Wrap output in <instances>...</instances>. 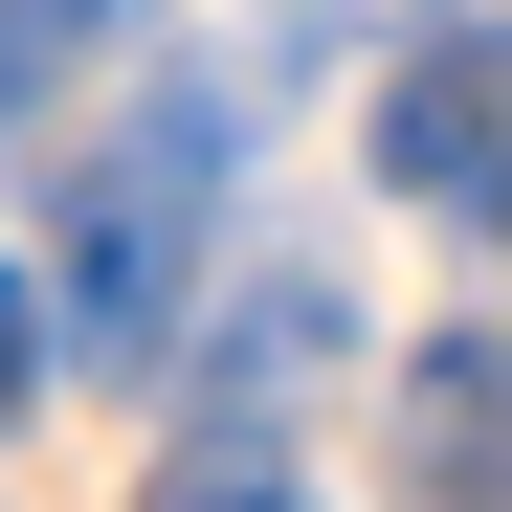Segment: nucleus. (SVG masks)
<instances>
[{
    "mask_svg": "<svg viewBox=\"0 0 512 512\" xmlns=\"http://www.w3.org/2000/svg\"><path fill=\"white\" fill-rule=\"evenodd\" d=\"M201 201H223V112L201 90H156L134 134H112V179H90V357H156L179 334V268H201Z\"/></svg>",
    "mask_w": 512,
    "mask_h": 512,
    "instance_id": "f257e3e1",
    "label": "nucleus"
},
{
    "mask_svg": "<svg viewBox=\"0 0 512 512\" xmlns=\"http://www.w3.org/2000/svg\"><path fill=\"white\" fill-rule=\"evenodd\" d=\"M379 468H401V512H512V334H423Z\"/></svg>",
    "mask_w": 512,
    "mask_h": 512,
    "instance_id": "7ed1b4c3",
    "label": "nucleus"
},
{
    "mask_svg": "<svg viewBox=\"0 0 512 512\" xmlns=\"http://www.w3.org/2000/svg\"><path fill=\"white\" fill-rule=\"evenodd\" d=\"M134 0H0V112H45L67 90V45H112Z\"/></svg>",
    "mask_w": 512,
    "mask_h": 512,
    "instance_id": "20e7f679",
    "label": "nucleus"
},
{
    "mask_svg": "<svg viewBox=\"0 0 512 512\" xmlns=\"http://www.w3.org/2000/svg\"><path fill=\"white\" fill-rule=\"evenodd\" d=\"M379 179L401 201H468L490 268H512V45H423L401 67V90H379Z\"/></svg>",
    "mask_w": 512,
    "mask_h": 512,
    "instance_id": "f03ea898",
    "label": "nucleus"
},
{
    "mask_svg": "<svg viewBox=\"0 0 512 512\" xmlns=\"http://www.w3.org/2000/svg\"><path fill=\"white\" fill-rule=\"evenodd\" d=\"M23 401H45V290L0 268V423H23Z\"/></svg>",
    "mask_w": 512,
    "mask_h": 512,
    "instance_id": "423d86ee",
    "label": "nucleus"
},
{
    "mask_svg": "<svg viewBox=\"0 0 512 512\" xmlns=\"http://www.w3.org/2000/svg\"><path fill=\"white\" fill-rule=\"evenodd\" d=\"M156 512H312V490H290V446H245V423H223V446L156 468Z\"/></svg>",
    "mask_w": 512,
    "mask_h": 512,
    "instance_id": "39448f33",
    "label": "nucleus"
}]
</instances>
